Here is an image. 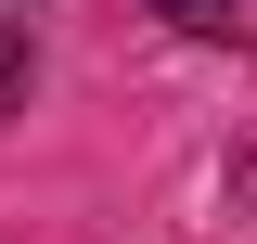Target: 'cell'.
I'll list each match as a JSON object with an SVG mask.
<instances>
[{
    "label": "cell",
    "mask_w": 257,
    "mask_h": 244,
    "mask_svg": "<svg viewBox=\"0 0 257 244\" xmlns=\"http://www.w3.org/2000/svg\"><path fill=\"white\" fill-rule=\"evenodd\" d=\"M26 90H39V39L0 13V116H26Z\"/></svg>",
    "instance_id": "obj_2"
},
{
    "label": "cell",
    "mask_w": 257,
    "mask_h": 244,
    "mask_svg": "<svg viewBox=\"0 0 257 244\" xmlns=\"http://www.w3.org/2000/svg\"><path fill=\"white\" fill-rule=\"evenodd\" d=\"M180 39H206V52H257V0H155Z\"/></svg>",
    "instance_id": "obj_1"
}]
</instances>
